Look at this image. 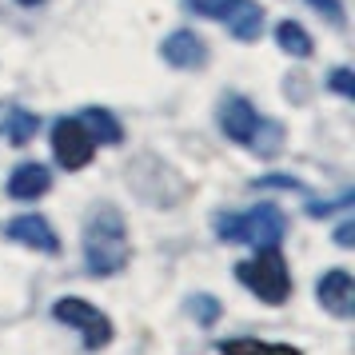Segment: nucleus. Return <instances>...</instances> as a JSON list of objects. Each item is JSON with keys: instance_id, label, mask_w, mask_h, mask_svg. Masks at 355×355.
Wrapping results in <instances>:
<instances>
[{"instance_id": "obj_1", "label": "nucleus", "mask_w": 355, "mask_h": 355, "mask_svg": "<svg viewBox=\"0 0 355 355\" xmlns=\"http://www.w3.org/2000/svg\"><path fill=\"white\" fill-rule=\"evenodd\" d=\"M84 259H88L92 275H116L132 259L128 227H124V216L116 208L92 211V220L84 227Z\"/></svg>"}, {"instance_id": "obj_2", "label": "nucleus", "mask_w": 355, "mask_h": 355, "mask_svg": "<svg viewBox=\"0 0 355 355\" xmlns=\"http://www.w3.org/2000/svg\"><path fill=\"white\" fill-rule=\"evenodd\" d=\"M216 236L232 243H252V248H275L288 232V220L275 204H259V208L243 211V216H220L216 220Z\"/></svg>"}, {"instance_id": "obj_3", "label": "nucleus", "mask_w": 355, "mask_h": 355, "mask_svg": "<svg viewBox=\"0 0 355 355\" xmlns=\"http://www.w3.org/2000/svg\"><path fill=\"white\" fill-rule=\"evenodd\" d=\"M236 279L248 291H256L263 304H284L291 295V272L288 259L279 256V248H256V256L236 268Z\"/></svg>"}, {"instance_id": "obj_4", "label": "nucleus", "mask_w": 355, "mask_h": 355, "mask_svg": "<svg viewBox=\"0 0 355 355\" xmlns=\"http://www.w3.org/2000/svg\"><path fill=\"white\" fill-rule=\"evenodd\" d=\"M52 315L60 323H68V327H76V331H84V347H88V352H100V347L112 339L108 315H104L100 307H92L88 300H76V295L56 300V304H52Z\"/></svg>"}, {"instance_id": "obj_5", "label": "nucleus", "mask_w": 355, "mask_h": 355, "mask_svg": "<svg viewBox=\"0 0 355 355\" xmlns=\"http://www.w3.org/2000/svg\"><path fill=\"white\" fill-rule=\"evenodd\" d=\"M92 152H96V140H92V132L84 128V120H56L52 124V156L64 164L68 172H80L84 164L92 160Z\"/></svg>"}, {"instance_id": "obj_6", "label": "nucleus", "mask_w": 355, "mask_h": 355, "mask_svg": "<svg viewBox=\"0 0 355 355\" xmlns=\"http://www.w3.org/2000/svg\"><path fill=\"white\" fill-rule=\"evenodd\" d=\"M4 236L24 243V248H33V252H44V256H56L60 252V240H56V232L49 227L44 216H17V220H8Z\"/></svg>"}, {"instance_id": "obj_7", "label": "nucleus", "mask_w": 355, "mask_h": 355, "mask_svg": "<svg viewBox=\"0 0 355 355\" xmlns=\"http://www.w3.org/2000/svg\"><path fill=\"white\" fill-rule=\"evenodd\" d=\"M259 124V112L252 108V100L243 96H227L224 108H220V128H224L227 140H236V144H248L252 140V132Z\"/></svg>"}, {"instance_id": "obj_8", "label": "nucleus", "mask_w": 355, "mask_h": 355, "mask_svg": "<svg viewBox=\"0 0 355 355\" xmlns=\"http://www.w3.org/2000/svg\"><path fill=\"white\" fill-rule=\"evenodd\" d=\"M164 60L176 68H200L204 60H208V44L200 40V33H192V28H180V33H172L168 40L160 44Z\"/></svg>"}, {"instance_id": "obj_9", "label": "nucleus", "mask_w": 355, "mask_h": 355, "mask_svg": "<svg viewBox=\"0 0 355 355\" xmlns=\"http://www.w3.org/2000/svg\"><path fill=\"white\" fill-rule=\"evenodd\" d=\"M320 304L331 311V315H339V320H347L355 311V279L347 272H327L320 279Z\"/></svg>"}, {"instance_id": "obj_10", "label": "nucleus", "mask_w": 355, "mask_h": 355, "mask_svg": "<svg viewBox=\"0 0 355 355\" xmlns=\"http://www.w3.org/2000/svg\"><path fill=\"white\" fill-rule=\"evenodd\" d=\"M49 188H52V172L36 160L20 164L17 172L8 176V196L12 200H36V196H44Z\"/></svg>"}, {"instance_id": "obj_11", "label": "nucleus", "mask_w": 355, "mask_h": 355, "mask_svg": "<svg viewBox=\"0 0 355 355\" xmlns=\"http://www.w3.org/2000/svg\"><path fill=\"white\" fill-rule=\"evenodd\" d=\"M227 28H232V36L236 40H243V44H252L259 36V24H263V8H259L256 0H236L232 4V12H227Z\"/></svg>"}, {"instance_id": "obj_12", "label": "nucleus", "mask_w": 355, "mask_h": 355, "mask_svg": "<svg viewBox=\"0 0 355 355\" xmlns=\"http://www.w3.org/2000/svg\"><path fill=\"white\" fill-rule=\"evenodd\" d=\"M220 355H300V352L288 347V343H268V339L240 336V339H224L220 343Z\"/></svg>"}, {"instance_id": "obj_13", "label": "nucleus", "mask_w": 355, "mask_h": 355, "mask_svg": "<svg viewBox=\"0 0 355 355\" xmlns=\"http://www.w3.org/2000/svg\"><path fill=\"white\" fill-rule=\"evenodd\" d=\"M80 120H84V128L92 132V140H104V144H120V140H124L120 120H116L112 112H104V108H88Z\"/></svg>"}, {"instance_id": "obj_14", "label": "nucleus", "mask_w": 355, "mask_h": 355, "mask_svg": "<svg viewBox=\"0 0 355 355\" xmlns=\"http://www.w3.org/2000/svg\"><path fill=\"white\" fill-rule=\"evenodd\" d=\"M275 44L295 56V60H307L311 56V36L304 33V24H295V20H284L279 28H275Z\"/></svg>"}, {"instance_id": "obj_15", "label": "nucleus", "mask_w": 355, "mask_h": 355, "mask_svg": "<svg viewBox=\"0 0 355 355\" xmlns=\"http://www.w3.org/2000/svg\"><path fill=\"white\" fill-rule=\"evenodd\" d=\"M0 116L8 120L4 132H8L12 144H28V140L36 136V128H40V120H36L33 112H20V108H0Z\"/></svg>"}, {"instance_id": "obj_16", "label": "nucleus", "mask_w": 355, "mask_h": 355, "mask_svg": "<svg viewBox=\"0 0 355 355\" xmlns=\"http://www.w3.org/2000/svg\"><path fill=\"white\" fill-rule=\"evenodd\" d=\"M248 144L256 148L259 156H275L279 148H284V128L275 124V120H259L256 124V132H252V140Z\"/></svg>"}, {"instance_id": "obj_17", "label": "nucleus", "mask_w": 355, "mask_h": 355, "mask_svg": "<svg viewBox=\"0 0 355 355\" xmlns=\"http://www.w3.org/2000/svg\"><path fill=\"white\" fill-rule=\"evenodd\" d=\"M192 315H196L200 327H211V323L220 320V304H216L211 295H196V300H192Z\"/></svg>"}, {"instance_id": "obj_18", "label": "nucleus", "mask_w": 355, "mask_h": 355, "mask_svg": "<svg viewBox=\"0 0 355 355\" xmlns=\"http://www.w3.org/2000/svg\"><path fill=\"white\" fill-rule=\"evenodd\" d=\"M232 4H236V0H188V8H192V12L211 17V20H224L227 12H232Z\"/></svg>"}, {"instance_id": "obj_19", "label": "nucleus", "mask_w": 355, "mask_h": 355, "mask_svg": "<svg viewBox=\"0 0 355 355\" xmlns=\"http://www.w3.org/2000/svg\"><path fill=\"white\" fill-rule=\"evenodd\" d=\"M256 188H284V192H304L307 196V188L291 176H263V180H256Z\"/></svg>"}, {"instance_id": "obj_20", "label": "nucleus", "mask_w": 355, "mask_h": 355, "mask_svg": "<svg viewBox=\"0 0 355 355\" xmlns=\"http://www.w3.org/2000/svg\"><path fill=\"white\" fill-rule=\"evenodd\" d=\"M331 88H336L339 96H347V100H355V80H352V72H347V68H336V72H331Z\"/></svg>"}, {"instance_id": "obj_21", "label": "nucleus", "mask_w": 355, "mask_h": 355, "mask_svg": "<svg viewBox=\"0 0 355 355\" xmlns=\"http://www.w3.org/2000/svg\"><path fill=\"white\" fill-rule=\"evenodd\" d=\"M311 8H315L320 17H327L331 24H343V4H339V0H311Z\"/></svg>"}, {"instance_id": "obj_22", "label": "nucleus", "mask_w": 355, "mask_h": 355, "mask_svg": "<svg viewBox=\"0 0 355 355\" xmlns=\"http://www.w3.org/2000/svg\"><path fill=\"white\" fill-rule=\"evenodd\" d=\"M336 240L343 243V248H352V243H355V224H352V220H343V224H339Z\"/></svg>"}, {"instance_id": "obj_23", "label": "nucleus", "mask_w": 355, "mask_h": 355, "mask_svg": "<svg viewBox=\"0 0 355 355\" xmlns=\"http://www.w3.org/2000/svg\"><path fill=\"white\" fill-rule=\"evenodd\" d=\"M17 4H44V0H17Z\"/></svg>"}]
</instances>
